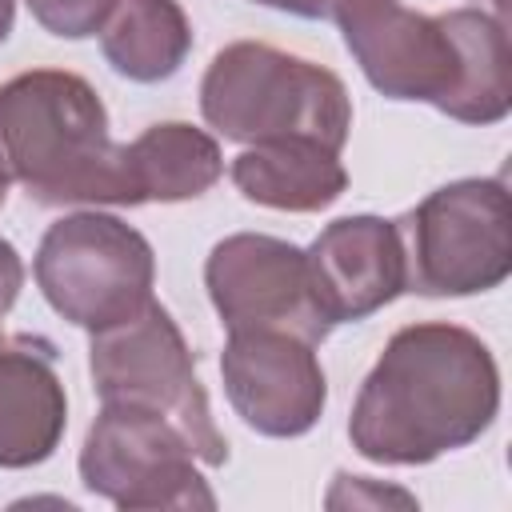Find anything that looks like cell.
<instances>
[{
  "label": "cell",
  "mask_w": 512,
  "mask_h": 512,
  "mask_svg": "<svg viewBox=\"0 0 512 512\" xmlns=\"http://www.w3.org/2000/svg\"><path fill=\"white\" fill-rule=\"evenodd\" d=\"M440 20L460 48V92L444 116L460 124H480V128L500 124L512 112L504 16L484 8H448L440 12Z\"/></svg>",
  "instance_id": "obj_16"
},
{
  "label": "cell",
  "mask_w": 512,
  "mask_h": 512,
  "mask_svg": "<svg viewBox=\"0 0 512 512\" xmlns=\"http://www.w3.org/2000/svg\"><path fill=\"white\" fill-rule=\"evenodd\" d=\"M88 372L100 404L160 412L192 440L200 464H228V440L212 420L208 392L196 376V352L164 304L148 300L136 316L92 332Z\"/></svg>",
  "instance_id": "obj_5"
},
{
  "label": "cell",
  "mask_w": 512,
  "mask_h": 512,
  "mask_svg": "<svg viewBox=\"0 0 512 512\" xmlns=\"http://www.w3.org/2000/svg\"><path fill=\"white\" fill-rule=\"evenodd\" d=\"M208 300L228 332L272 328L324 344L332 324L316 304L304 248L268 232H232L204 260Z\"/></svg>",
  "instance_id": "obj_8"
},
{
  "label": "cell",
  "mask_w": 512,
  "mask_h": 512,
  "mask_svg": "<svg viewBox=\"0 0 512 512\" xmlns=\"http://www.w3.org/2000/svg\"><path fill=\"white\" fill-rule=\"evenodd\" d=\"M200 116L232 144L308 136L344 152L352 96L344 80L264 40L224 44L200 80Z\"/></svg>",
  "instance_id": "obj_3"
},
{
  "label": "cell",
  "mask_w": 512,
  "mask_h": 512,
  "mask_svg": "<svg viewBox=\"0 0 512 512\" xmlns=\"http://www.w3.org/2000/svg\"><path fill=\"white\" fill-rule=\"evenodd\" d=\"M20 288H24V260H20L16 244L0 236V320L12 312Z\"/></svg>",
  "instance_id": "obj_18"
},
{
  "label": "cell",
  "mask_w": 512,
  "mask_h": 512,
  "mask_svg": "<svg viewBox=\"0 0 512 512\" xmlns=\"http://www.w3.org/2000/svg\"><path fill=\"white\" fill-rule=\"evenodd\" d=\"M68 428V392L48 336H8L0 344V468L44 464Z\"/></svg>",
  "instance_id": "obj_12"
},
{
  "label": "cell",
  "mask_w": 512,
  "mask_h": 512,
  "mask_svg": "<svg viewBox=\"0 0 512 512\" xmlns=\"http://www.w3.org/2000/svg\"><path fill=\"white\" fill-rule=\"evenodd\" d=\"M80 484L124 508H216V492L200 476L192 440L160 412L132 404H100L80 444Z\"/></svg>",
  "instance_id": "obj_7"
},
{
  "label": "cell",
  "mask_w": 512,
  "mask_h": 512,
  "mask_svg": "<svg viewBox=\"0 0 512 512\" xmlns=\"http://www.w3.org/2000/svg\"><path fill=\"white\" fill-rule=\"evenodd\" d=\"M12 24H16V0H0V44L8 40Z\"/></svg>",
  "instance_id": "obj_20"
},
{
  "label": "cell",
  "mask_w": 512,
  "mask_h": 512,
  "mask_svg": "<svg viewBox=\"0 0 512 512\" xmlns=\"http://www.w3.org/2000/svg\"><path fill=\"white\" fill-rule=\"evenodd\" d=\"M32 276L60 320L100 332L136 316L152 300L156 252L140 228L112 212L88 208L48 224Z\"/></svg>",
  "instance_id": "obj_6"
},
{
  "label": "cell",
  "mask_w": 512,
  "mask_h": 512,
  "mask_svg": "<svg viewBox=\"0 0 512 512\" xmlns=\"http://www.w3.org/2000/svg\"><path fill=\"white\" fill-rule=\"evenodd\" d=\"M100 52L116 76L160 84L188 60L192 24L180 0H116L100 28Z\"/></svg>",
  "instance_id": "obj_15"
},
{
  "label": "cell",
  "mask_w": 512,
  "mask_h": 512,
  "mask_svg": "<svg viewBox=\"0 0 512 512\" xmlns=\"http://www.w3.org/2000/svg\"><path fill=\"white\" fill-rule=\"evenodd\" d=\"M496 416L492 348L464 324L420 320L388 336L352 400L348 440L372 464L416 468L476 444Z\"/></svg>",
  "instance_id": "obj_1"
},
{
  "label": "cell",
  "mask_w": 512,
  "mask_h": 512,
  "mask_svg": "<svg viewBox=\"0 0 512 512\" xmlns=\"http://www.w3.org/2000/svg\"><path fill=\"white\" fill-rule=\"evenodd\" d=\"M4 200H8V184H0V208H4Z\"/></svg>",
  "instance_id": "obj_21"
},
{
  "label": "cell",
  "mask_w": 512,
  "mask_h": 512,
  "mask_svg": "<svg viewBox=\"0 0 512 512\" xmlns=\"http://www.w3.org/2000/svg\"><path fill=\"white\" fill-rule=\"evenodd\" d=\"M32 20L60 40H88L104 28L116 0H24Z\"/></svg>",
  "instance_id": "obj_17"
},
{
  "label": "cell",
  "mask_w": 512,
  "mask_h": 512,
  "mask_svg": "<svg viewBox=\"0 0 512 512\" xmlns=\"http://www.w3.org/2000/svg\"><path fill=\"white\" fill-rule=\"evenodd\" d=\"M416 296H480L512 276V204L504 176H464L396 216Z\"/></svg>",
  "instance_id": "obj_4"
},
{
  "label": "cell",
  "mask_w": 512,
  "mask_h": 512,
  "mask_svg": "<svg viewBox=\"0 0 512 512\" xmlns=\"http://www.w3.org/2000/svg\"><path fill=\"white\" fill-rule=\"evenodd\" d=\"M0 184H20L44 208L140 204L100 92L68 68H32L0 84Z\"/></svg>",
  "instance_id": "obj_2"
},
{
  "label": "cell",
  "mask_w": 512,
  "mask_h": 512,
  "mask_svg": "<svg viewBox=\"0 0 512 512\" xmlns=\"http://www.w3.org/2000/svg\"><path fill=\"white\" fill-rule=\"evenodd\" d=\"M220 380L232 412L252 432L272 440H296L312 432L328 404V380L316 344L292 332H228L220 352Z\"/></svg>",
  "instance_id": "obj_10"
},
{
  "label": "cell",
  "mask_w": 512,
  "mask_h": 512,
  "mask_svg": "<svg viewBox=\"0 0 512 512\" xmlns=\"http://www.w3.org/2000/svg\"><path fill=\"white\" fill-rule=\"evenodd\" d=\"M344 48L364 80L388 100H416L448 112L460 92V48L440 16L400 0H364L336 16Z\"/></svg>",
  "instance_id": "obj_9"
},
{
  "label": "cell",
  "mask_w": 512,
  "mask_h": 512,
  "mask_svg": "<svg viewBox=\"0 0 512 512\" xmlns=\"http://www.w3.org/2000/svg\"><path fill=\"white\" fill-rule=\"evenodd\" d=\"M488 4H492V8H496V12H504V0H488Z\"/></svg>",
  "instance_id": "obj_22"
},
{
  "label": "cell",
  "mask_w": 512,
  "mask_h": 512,
  "mask_svg": "<svg viewBox=\"0 0 512 512\" xmlns=\"http://www.w3.org/2000/svg\"><path fill=\"white\" fill-rule=\"evenodd\" d=\"M228 176L248 204L276 212H324L348 188V168L340 152L308 136L244 144Z\"/></svg>",
  "instance_id": "obj_13"
},
{
  "label": "cell",
  "mask_w": 512,
  "mask_h": 512,
  "mask_svg": "<svg viewBox=\"0 0 512 512\" xmlns=\"http://www.w3.org/2000/svg\"><path fill=\"white\" fill-rule=\"evenodd\" d=\"M124 156L140 204H184L224 176L216 136L188 120L148 124L132 144H124Z\"/></svg>",
  "instance_id": "obj_14"
},
{
  "label": "cell",
  "mask_w": 512,
  "mask_h": 512,
  "mask_svg": "<svg viewBox=\"0 0 512 512\" xmlns=\"http://www.w3.org/2000/svg\"><path fill=\"white\" fill-rule=\"evenodd\" d=\"M4 340H8V336H4V328H0V344H4Z\"/></svg>",
  "instance_id": "obj_23"
},
{
  "label": "cell",
  "mask_w": 512,
  "mask_h": 512,
  "mask_svg": "<svg viewBox=\"0 0 512 512\" xmlns=\"http://www.w3.org/2000/svg\"><path fill=\"white\" fill-rule=\"evenodd\" d=\"M312 292L328 324H360L404 296V248L396 220L356 212L320 228L304 248Z\"/></svg>",
  "instance_id": "obj_11"
},
{
  "label": "cell",
  "mask_w": 512,
  "mask_h": 512,
  "mask_svg": "<svg viewBox=\"0 0 512 512\" xmlns=\"http://www.w3.org/2000/svg\"><path fill=\"white\" fill-rule=\"evenodd\" d=\"M252 4H264V8H276V12H292V16H304V20H336L344 8L364 4V0H252Z\"/></svg>",
  "instance_id": "obj_19"
}]
</instances>
